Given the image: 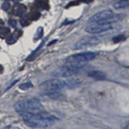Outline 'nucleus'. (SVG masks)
Here are the masks:
<instances>
[{"label": "nucleus", "instance_id": "nucleus-1", "mask_svg": "<svg viewBox=\"0 0 129 129\" xmlns=\"http://www.w3.org/2000/svg\"><path fill=\"white\" fill-rule=\"evenodd\" d=\"M24 123L32 128L47 127L53 124L57 118L45 111L36 114H23L21 115Z\"/></svg>", "mask_w": 129, "mask_h": 129}, {"label": "nucleus", "instance_id": "nucleus-2", "mask_svg": "<svg viewBox=\"0 0 129 129\" xmlns=\"http://www.w3.org/2000/svg\"><path fill=\"white\" fill-rule=\"evenodd\" d=\"M15 110L20 115L23 114H36L44 111L40 101L36 98L19 101L15 104Z\"/></svg>", "mask_w": 129, "mask_h": 129}, {"label": "nucleus", "instance_id": "nucleus-3", "mask_svg": "<svg viewBox=\"0 0 129 129\" xmlns=\"http://www.w3.org/2000/svg\"><path fill=\"white\" fill-rule=\"evenodd\" d=\"M97 56H98V52H86L72 55L66 58L64 66L77 68L83 67L87 61L94 60Z\"/></svg>", "mask_w": 129, "mask_h": 129}, {"label": "nucleus", "instance_id": "nucleus-4", "mask_svg": "<svg viewBox=\"0 0 129 129\" xmlns=\"http://www.w3.org/2000/svg\"><path fill=\"white\" fill-rule=\"evenodd\" d=\"M120 15H115L111 10H105L94 14L89 19V23H115L120 19Z\"/></svg>", "mask_w": 129, "mask_h": 129}, {"label": "nucleus", "instance_id": "nucleus-5", "mask_svg": "<svg viewBox=\"0 0 129 129\" xmlns=\"http://www.w3.org/2000/svg\"><path fill=\"white\" fill-rule=\"evenodd\" d=\"M64 87H66V82L60 79H51L45 81L40 86V88L44 93L51 91H59Z\"/></svg>", "mask_w": 129, "mask_h": 129}, {"label": "nucleus", "instance_id": "nucleus-6", "mask_svg": "<svg viewBox=\"0 0 129 129\" xmlns=\"http://www.w3.org/2000/svg\"><path fill=\"white\" fill-rule=\"evenodd\" d=\"M101 42V40L96 36H85V37L77 41L73 47L74 49H82L89 47L95 46Z\"/></svg>", "mask_w": 129, "mask_h": 129}, {"label": "nucleus", "instance_id": "nucleus-7", "mask_svg": "<svg viewBox=\"0 0 129 129\" xmlns=\"http://www.w3.org/2000/svg\"><path fill=\"white\" fill-rule=\"evenodd\" d=\"M112 28V23H90L86 27V31L91 34L102 33Z\"/></svg>", "mask_w": 129, "mask_h": 129}, {"label": "nucleus", "instance_id": "nucleus-8", "mask_svg": "<svg viewBox=\"0 0 129 129\" xmlns=\"http://www.w3.org/2000/svg\"><path fill=\"white\" fill-rule=\"evenodd\" d=\"M83 67H70L64 66L61 68H60L57 71L54 73V76H61V77H70L78 74V73L82 70Z\"/></svg>", "mask_w": 129, "mask_h": 129}, {"label": "nucleus", "instance_id": "nucleus-9", "mask_svg": "<svg viewBox=\"0 0 129 129\" xmlns=\"http://www.w3.org/2000/svg\"><path fill=\"white\" fill-rule=\"evenodd\" d=\"M27 7L23 4H15L12 9V13L16 16H23L26 13Z\"/></svg>", "mask_w": 129, "mask_h": 129}, {"label": "nucleus", "instance_id": "nucleus-10", "mask_svg": "<svg viewBox=\"0 0 129 129\" xmlns=\"http://www.w3.org/2000/svg\"><path fill=\"white\" fill-rule=\"evenodd\" d=\"M22 31L21 30H15L13 33L11 35H10L7 38V43L8 44H15L16 41L18 40V39L22 35Z\"/></svg>", "mask_w": 129, "mask_h": 129}, {"label": "nucleus", "instance_id": "nucleus-11", "mask_svg": "<svg viewBox=\"0 0 129 129\" xmlns=\"http://www.w3.org/2000/svg\"><path fill=\"white\" fill-rule=\"evenodd\" d=\"M88 76L96 80H103L106 78V75L104 73L100 70H91L88 72Z\"/></svg>", "mask_w": 129, "mask_h": 129}, {"label": "nucleus", "instance_id": "nucleus-12", "mask_svg": "<svg viewBox=\"0 0 129 129\" xmlns=\"http://www.w3.org/2000/svg\"><path fill=\"white\" fill-rule=\"evenodd\" d=\"M35 4L40 9L48 10L49 9V3L48 0H35Z\"/></svg>", "mask_w": 129, "mask_h": 129}, {"label": "nucleus", "instance_id": "nucleus-13", "mask_svg": "<svg viewBox=\"0 0 129 129\" xmlns=\"http://www.w3.org/2000/svg\"><path fill=\"white\" fill-rule=\"evenodd\" d=\"M27 16V18L31 20V21H34V20H37L40 18V13L39 12L38 10L31 9V11L29 12V13H28V15Z\"/></svg>", "mask_w": 129, "mask_h": 129}, {"label": "nucleus", "instance_id": "nucleus-14", "mask_svg": "<svg viewBox=\"0 0 129 129\" xmlns=\"http://www.w3.org/2000/svg\"><path fill=\"white\" fill-rule=\"evenodd\" d=\"M129 5V0H119L114 4V7L115 9H123L127 7Z\"/></svg>", "mask_w": 129, "mask_h": 129}, {"label": "nucleus", "instance_id": "nucleus-15", "mask_svg": "<svg viewBox=\"0 0 129 129\" xmlns=\"http://www.w3.org/2000/svg\"><path fill=\"white\" fill-rule=\"evenodd\" d=\"M44 40H43V41L40 44V45L36 48V50H34L29 56H28V57L27 58V60H28V61H31V60H34V59H35L36 56H37L38 52L40 50V48H41L42 46L44 45Z\"/></svg>", "mask_w": 129, "mask_h": 129}, {"label": "nucleus", "instance_id": "nucleus-16", "mask_svg": "<svg viewBox=\"0 0 129 129\" xmlns=\"http://www.w3.org/2000/svg\"><path fill=\"white\" fill-rule=\"evenodd\" d=\"M11 35V31L8 27H2L0 28V38L7 39Z\"/></svg>", "mask_w": 129, "mask_h": 129}, {"label": "nucleus", "instance_id": "nucleus-17", "mask_svg": "<svg viewBox=\"0 0 129 129\" xmlns=\"http://www.w3.org/2000/svg\"><path fill=\"white\" fill-rule=\"evenodd\" d=\"M45 94L47 96L49 97L50 99H59L60 96H61V94H60L58 91H51V92H46Z\"/></svg>", "mask_w": 129, "mask_h": 129}, {"label": "nucleus", "instance_id": "nucleus-18", "mask_svg": "<svg viewBox=\"0 0 129 129\" xmlns=\"http://www.w3.org/2000/svg\"><path fill=\"white\" fill-rule=\"evenodd\" d=\"M43 33H44V30H43V27H38L37 31H36V34H35V37H34V40L36 41L38 40L39 39H40L43 36Z\"/></svg>", "mask_w": 129, "mask_h": 129}, {"label": "nucleus", "instance_id": "nucleus-19", "mask_svg": "<svg viewBox=\"0 0 129 129\" xmlns=\"http://www.w3.org/2000/svg\"><path fill=\"white\" fill-rule=\"evenodd\" d=\"M32 86V84L30 82H25V83H23L21 85H19V88L20 89V90H29L30 88H31Z\"/></svg>", "mask_w": 129, "mask_h": 129}, {"label": "nucleus", "instance_id": "nucleus-20", "mask_svg": "<svg viewBox=\"0 0 129 129\" xmlns=\"http://www.w3.org/2000/svg\"><path fill=\"white\" fill-rule=\"evenodd\" d=\"M20 23H21V25L23 27H26L28 26L31 23V20L27 18V16H23V17L21 18V20H20Z\"/></svg>", "mask_w": 129, "mask_h": 129}, {"label": "nucleus", "instance_id": "nucleus-21", "mask_svg": "<svg viewBox=\"0 0 129 129\" xmlns=\"http://www.w3.org/2000/svg\"><path fill=\"white\" fill-rule=\"evenodd\" d=\"M125 39V36H123V35H119V36H114V37L112 38V41L114 43H119L121 41H123Z\"/></svg>", "mask_w": 129, "mask_h": 129}, {"label": "nucleus", "instance_id": "nucleus-22", "mask_svg": "<svg viewBox=\"0 0 129 129\" xmlns=\"http://www.w3.org/2000/svg\"><path fill=\"white\" fill-rule=\"evenodd\" d=\"M81 3V0H75V1H73V2H70V3L68 4L66 6V8H69L70 7H73V6H77V5H79Z\"/></svg>", "mask_w": 129, "mask_h": 129}, {"label": "nucleus", "instance_id": "nucleus-23", "mask_svg": "<svg viewBox=\"0 0 129 129\" xmlns=\"http://www.w3.org/2000/svg\"><path fill=\"white\" fill-rule=\"evenodd\" d=\"M10 7H11L10 3H8V2H6V3H4L2 5V9L4 10V11H7L10 8Z\"/></svg>", "mask_w": 129, "mask_h": 129}, {"label": "nucleus", "instance_id": "nucleus-24", "mask_svg": "<svg viewBox=\"0 0 129 129\" xmlns=\"http://www.w3.org/2000/svg\"><path fill=\"white\" fill-rule=\"evenodd\" d=\"M9 24L12 27H14V28H15L16 27H17V21H16L15 19H10L9 20Z\"/></svg>", "mask_w": 129, "mask_h": 129}, {"label": "nucleus", "instance_id": "nucleus-25", "mask_svg": "<svg viewBox=\"0 0 129 129\" xmlns=\"http://www.w3.org/2000/svg\"><path fill=\"white\" fill-rule=\"evenodd\" d=\"M93 1V0H81V2L85 3H90Z\"/></svg>", "mask_w": 129, "mask_h": 129}, {"label": "nucleus", "instance_id": "nucleus-26", "mask_svg": "<svg viewBox=\"0 0 129 129\" xmlns=\"http://www.w3.org/2000/svg\"><path fill=\"white\" fill-rule=\"evenodd\" d=\"M4 25V22L3 21V19H0V28H2Z\"/></svg>", "mask_w": 129, "mask_h": 129}, {"label": "nucleus", "instance_id": "nucleus-27", "mask_svg": "<svg viewBox=\"0 0 129 129\" xmlns=\"http://www.w3.org/2000/svg\"><path fill=\"white\" fill-rule=\"evenodd\" d=\"M3 72V67L0 64V74H1Z\"/></svg>", "mask_w": 129, "mask_h": 129}, {"label": "nucleus", "instance_id": "nucleus-28", "mask_svg": "<svg viewBox=\"0 0 129 129\" xmlns=\"http://www.w3.org/2000/svg\"><path fill=\"white\" fill-rule=\"evenodd\" d=\"M55 42H56V40H52V41H51V42H50L49 44H48V46H49V45H51V44H54Z\"/></svg>", "mask_w": 129, "mask_h": 129}, {"label": "nucleus", "instance_id": "nucleus-29", "mask_svg": "<svg viewBox=\"0 0 129 129\" xmlns=\"http://www.w3.org/2000/svg\"><path fill=\"white\" fill-rule=\"evenodd\" d=\"M12 1H13L15 3H19V2L21 1V0H12Z\"/></svg>", "mask_w": 129, "mask_h": 129}, {"label": "nucleus", "instance_id": "nucleus-30", "mask_svg": "<svg viewBox=\"0 0 129 129\" xmlns=\"http://www.w3.org/2000/svg\"><path fill=\"white\" fill-rule=\"evenodd\" d=\"M5 1H7V2H8V1H9V0H5Z\"/></svg>", "mask_w": 129, "mask_h": 129}, {"label": "nucleus", "instance_id": "nucleus-31", "mask_svg": "<svg viewBox=\"0 0 129 129\" xmlns=\"http://www.w3.org/2000/svg\"></svg>", "mask_w": 129, "mask_h": 129}]
</instances>
